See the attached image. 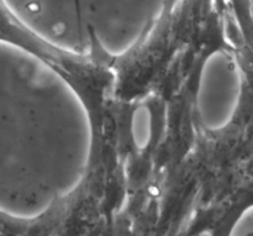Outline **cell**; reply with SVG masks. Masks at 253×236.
I'll return each instance as SVG.
<instances>
[{"mask_svg": "<svg viewBox=\"0 0 253 236\" xmlns=\"http://www.w3.org/2000/svg\"><path fill=\"white\" fill-rule=\"evenodd\" d=\"M195 236H215V235H214V233L211 232V230L205 229V230H202V232H200L199 234H197Z\"/></svg>", "mask_w": 253, "mask_h": 236, "instance_id": "6", "label": "cell"}, {"mask_svg": "<svg viewBox=\"0 0 253 236\" xmlns=\"http://www.w3.org/2000/svg\"><path fill=\"white\" fill-rule=\"evenodd\" d=\"M94 124L83 96L59 71L15 42L0 49V212L43 217L88 173Z\"/></svg>", "mask_w": 253, "mask_h": 236, "instance_id": "1", "label": "cell"}, {"mask_svg": "<svg viewBox=\"0 0 253 236\" xmlns=\"http://www.w3.org/2000/svg\"><path fill=\"white\" fill-rule=\"evenodd\" d=\"M244 92V74L239 62L224 49L211 52L202 64L195 105L208 131L226 129L234 120Z\"/></svg>", "mask_w": 253, "mask_h": 236, "instance_id": "2", "label": "cell"}, {"mask_svg": "<svg viewBox=\"0 0 253 236\" xmlns=\"http://www.w3.org/2000/svg\"><path fill=\"white\" fill-rule=\"evenodd\" d=\"M227 236H253V204L240 213L232 223Z\"/></svg>", "mask_w": 253, "mask_h": 236, "instance_id": "4", "label": "cell"}, {"mask_svg": "<svg viewBox=\"0 0 253 236\" xmlns=\"http://www.w3.org/2000/svg\"><path fill=\"white\" fill-rule=\"evenodd\" d=\"M76 1V7L77 11H78L79 17L84 21V14H83V0H74Z\"/></svg>", "mask_w": 253, "mask_h": 236, "instance_id": "5", "label": "cell"}, {"mask_svg": "<svg viewBox=\"0 0 253 236\" xmlns=\"http://www.w3.org/2000/svg\"><path fill=\"white\" fill-rule=\"evenodd\" d=\"M152 113L147 105H140L131 116V138L137 150H145L152 139Z\"/></svg>", "mask_w": 253, "mask_h": 236, "instance_id": "3", "label": "cell"}]
</instances>
